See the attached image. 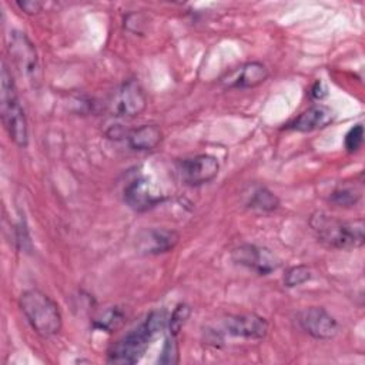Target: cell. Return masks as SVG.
I'll use <instances>...</instances> for the list:
<instances>
[{
  "mask_svg": "<svg viewBox=\"0 0 365 365\" xmlns=\"http://www.w3.org/2000/svg\"><path fill=\"white\" fill-rule=\"evenodd\" d=\"M168 324L164 311H151L135 328L114 342L108 352L107 361L111 364L131 365L141 359L151 341Z\"/></svg>",
  "mask_w": 365,
  "mask_h": 365,
  "instance_id": "6da1fadb",
  "label": "cell"
},
{
  "mask_svg": "<svg viewBox=\"0 0 365 365\" xmlns=\"http://www.w3.org/2000/svg\"><path fill=\"white\" fill-rule=\"evenodd\" d=\"M309 227L318 241L336 250H355L364 245L365 225L362 218L344 221L324 211H315L309 217Z\"/></svg>",
  "mask_w": 365,
  "mask_h": 365,
  "instance_id": "7a4b0ae2",
  "label": "cell"
},
{
  "mask_svg": "<svg viewBox=\"0 0 365 365\" xmlns=\"http://www.w3.org/2000/svg\"><path fill=\"white\" fill-rule=\"evenodd\" d=\"M19 305L31 329L43 336L57 335L63 327V317L58 304L46 292L31 288L19 297Z\"/></svg>",
  "mask_w": 365,
  "mask_h": 365,
  "instance_id": "3957f363",
  "label": "cell"
},
{
  "mask_svg": "<svg viewBox=\"0 0 365 365\" xmlns=\"http://www.w3.org/2000/svg\"><path fill=\"white\" fill-rule=\"evenodd\" d=\"M0 111L4 128L10 137V140L17 147H27L29 144V127L27 118L24 114V108L20 103L17 88L14 80L11 77V71L7 64L3 61L1 73H0Z\"/></svg>",
  "mask_w": 365,
  "mask_h": 365,
  "instance_id": "277c9868",
  "label": "cell"
},
{
  "mask_svg": "<svg viewBox=\"0 0 365 365\" xmlns=\"http://www.w3.org/2000/svg\"><path fill=\"white\" fill-rule=\"evenodd\" d=\"M177 171L184 184L197 187L212 181L218 175L220 163L211 154H197L180 160Z\"/></svg>",
  "mask_w": 365,
  "mask_h": 365,
  "instance_id": "5b68a950",
  "label": "cell"
},
{
  "mask_svg": "<svg viewBox=\"0 0 365 365\" xmlns=\"http://www.w3.org/2000/svg\"><path fill=\"white\" fill-rule=\"evenodd\" d=\"M147 107V96L143 86L135 78L125 80L115 91L111 111L117 117L131 118L140 115Z\"/></svg>",
  "mask_w": 365,
  "mask_h": 365,
  "instance_id": "8992f818",
  "label": "cell"
},
{
  "mask_svg": "<svg viewBox=\"0 0 365 365\" xmlns=\"http://www.w3.org/2000/svg\"><path fill=\"white\" fill-rule=\"evenodd\" d=\"M231 258L235 264L242 265L258 275H268L275 271L281 261L267 247L255 244H241L231 251Z\"/></svg>",
  "mask_w": 365,
  "mask_h": 365,
  "instance_id": "52a82bcc",
  "label": "cell"
},
{
  "mask_svg": "<svg viewBox=\"0 0 365 365\" xmlns=\"http://www.w3.org/2000/svg\"><path fill=\"white\" fill-rule=\"evenodd\" d=\"M9 53L14 61L17 70L27 78H36L38 71V57L34 44L30 38L17 30H13L9 36Z\"/></svg>",
  "mask_w": 365,
  "mask_h": 365,
  "instance_id": "ba28073f",
  "label": "cell"
},
{
  "mask_svg": "<svg viewBox=\"0 0 365 365\" xmlns=\"http://www.w3.org/2000/svg\"><path fill=\"white\" fill-rule=\"evenodd\" d=\"M298 324L315 339H331L338 334L336 319L321 307H309L298 314Z\"/></svg>",
  "mask_w": 365,
  "mask_h": 365,
  "instance_id": "9c48e42d",
  "label": "cell"
},
{
  "mask_svg": "<svg viewBox=\"0 0 365 365\" xmlns=\"http://www.w3.org/2000/svg\"><path fill=\"white\" fill-rule=\"evenodd\" d=\"M222 328L231 336L252 341L262 339L268 334L267 319L252 312L228 315L222 322Z\"/></svg>",
  "mask_w": 365,
  "mask_h": 365,
  "instance_id": "30bf717a",
  "label": "cell"
},
{
  "mask_svg": "<svg viewBox=\"0 0 365 365\" xmlns=\"http://www.w3.org/2000/svg\"><path fill=\"white\" fill-rule=\"evenodd\" d=\"M180 240V234L168 228H147L137 237V250L145 255H158L171 251Z\"/></svg>",
  "mask_w": 365,
  "mask_h": 365,
  "instance_id": "8fae6325",
  "label": "cell"
},
{
  "mask_svg": "<svg viewBox=\"0 0 365 365\" xmlns=\"http://www.w3.org/2000/svg\"><path fill=\"white\" fill-rule=\"evenodd\" d=\"M268 68L261 61H248L227 73L221 78L225 88H252L268 78Z\"/></svg>",
  "mask_w": 365,
  "mask_h": 365,
  "instance_id": "7c38bea8",
  "label": "cell"
},
{
  "mask_svg": "<svg viewBox=\"0 0 365 365\" xmlns=\"http://www.w3.org/2000/svg\"><path fill=\"white\" fill-rule=\"evenodd\" d=\"M124 201L130 208L135 211H145L161 202V195H155L151 191L150 181L145 177H135L124 187Z\"/></svg>",
  "mask_w": 365,
  "mask_h": 365,
  "instance_id": "4fadbf2b",
  "label": "cell"
},
{
  "mask_svg": "<svg viewBox=\"0 0 365 365\" xmlns=\"http://www.w3.org/2000/svg\"><path fill=\"white\" fill-rule=\"evenodd\" d=\"M334 120V113L329 107L324 104H315L302 111L298 117L289 121L285 128L299 131V133H309L315 130L325 128Z\"/></svg>",
  "mask_w": 365,
  "mask_h": 365,
  "instance_id": "5bb4252c",
  "label": "cell"
},
{
  "mask_svg": "<svg viewBox=\"0 0 365 365\" xmlns=\"http://www.w3.org/2000/svg\"><path fill=\"white\" fill-rule=\"evenodd\" d=\"M128 145L135 151H151L163 140V131L157 124H143L125 134Z\"/></svg>",
  "mask_w": 365,
  "mask_h": 365,
  "instance_id": "9a60e30c",
  "label": "cell"
},
{
  "mask_svg": "<svg viewBox=\"0 0 365 365\" xmlns=\"http://www.w3.org/2000/svg\"><path fill=\"white\" fill-rule=\"evenodd\" d=\"M247 207L251 210H258L262 212H271L278 208L279 200L278 197L264 185H258L251 190L248 200L245 201Z\"/></svg>",
  "mask_w": 365,
  "mask_h": 365,
  "instance_id": "2e32d148",
  "label": "cell"
},
{
  "mask_svg": "<svg viewBox=\"0 0 365 365\" xmlns=\"http://www.w3.org/2000/svg\"><path fill=\"white\" fill-rule=\"evenodd\" d=\"M361 194L358 190L349 185H339L336 187L331 195H329V202H332L336 207H354L359 201Z\"/></svg>",
  "mask_w": 365,
  "mask_h": 365,
  "instance_id": "e0dca14e",
  "label": "cell"
},
{
  "mask_svg": "<svg viewBox=\"0 0 365 365\" xmlns=\"http://www.w3.org/2000/svg\"><path fill=\"white\" fill-rule=\"evenodd\" d=\"M123 321H124V312L118 307H113L104 311L101 317L94 321V327L97 329L113 332L123 324Z\"/></svg>",
  "mask_w": 365,
  "mask_h": 365,
  "instance_id": "ac0fdd59",
  "label": "cell"
},
{
  "mask_svg": "<svg viewBox=\"0 0 365 365\" xmlns=\"http://www.w3.org/2000/svg\"><path fill=\"white\" fill-rule=\"evenodd\" d=\"M190 315H191V308H190V305H187V304H184V302L178 304V305L174 308L171 317L168 318V324H167V325H168L170 334L174 335V336H177V334L182 329V327H184V324L187 322V319L190 318Z\"/></svg>",
  "mask_w": 365,
  "mask_h": 365,
  "instance_id": "d6986e66",
  "label": "cell"
},
{
  "mask_svg": "<svg viewBox=\"0 0 365 365\" xmlns=\"http://www.w3.org/2000/svg\"><path fill=\"white\" fill-rule=\"evenodd\" d=\"M309 279H311V271L307 265L291 267L284 275V284L288 288L298 287V285H301V284H304Z\"/></svg>",
  "mask_w": 365,
  "mask_h": 365,
  "instance_id": "ffe728a7",
  "label": "cell"
},
{
  "mask_svg": "<svg viewBox=\"0 0 365 365\" xmlns=\"http://www.w3.org/2000/svg\"><path fill=\"white\" fill-rule=\"evenodd\" d=\"M364 143V125L362 124H355L351 127L344 138V145L348 153H355L361 148Z\"/></svg>",
  "mask_w": 365,
  "mask_h": 365,
  "instance_id": "44dd1931",
  "label": "cell"
},
{
  "mask_svg": "<svg viewBox=\"0 0 365 365\" xmlns=\"http://www.w3.org/2000/svg\"><path fill=\"white\" fill-rule=\"evenodd\" d=\"M160 364H175L178 362V345L175 342V336L174 335H168L165 338V342L163 345V351L161 355L158 358Z\"/></svg>",
  "mask_w": 365,
  "mask_h": 365,
  "instance_id": "7402d4cb",
  "label": "cell"
},
{
  "mask_svg": "<svg viewBox=\"0 0 365 365\" xmlns=\"http://www.w3.org/2000/svg\"><path fill=\"white\" fill-rule=\"evenodd\" d=\"M16 6L27 13V14H37L38 11H41V9L44 7L43 3L40 1H36V0H24V1H16Z\"/></svg>",
  "mask_w": 365,
  "mask_h": 365,
  "instance_id": "603a6c76",
  "label": "cell"
},
{
  "mask_svg": "<svg viewBox=\"0 0 365 365\" xmlns=\"http://www.w3.org/2000/svg\"><path fill=\"white\" fill-rule=\"evenodd\" d=\"M327 94V88L324 87L322 81H317L311 90V96L315 98V100H321L324 96Z\"/></svg>",
  "mask_w": 365,
  "mask_h": 365,
  "instance_id": "cb8c5ba5",
  "label": "cell"
}]
</instances>
